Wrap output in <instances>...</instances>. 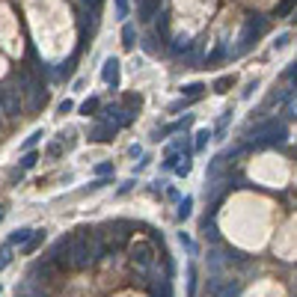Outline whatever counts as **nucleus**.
<instances>
[{"mask_svg": "<svg viewBox=\"0 0 297 297\" xmlns=\"http://www.w3.org/2000/svg\"><path fill=\"white\" fill-rule=\"evenodd\" d=\"M267 30V18L264 15H250L247 21H244V27H241V36H238V48L232 51L235 57H241V54H247L253 45H256V39Z\"/></svg>", "mask_w": 297, "mask_h": 297, "instance_id": "obj_1", "label": "nucleus"}, {"mask_svg": "<svg viewBox=\"0 0 297 297\" xmlns=\"http://www.w3.org/2000/svg\"><path fill=\"white\" fill-rule=\"evenodd\" d=\"M285 140V125L279 119H267L262 125H256L250 131V143L253 146H267V143H282Z\"/></svg>", "mask_w": 297, "mask_h": 297, "instance_id": "obj_2", "label": "nucleus"}, {"mask_svg": "<svg viewBox=\"0 0 297 297\" xmlns=\"http://www.w3.org/2000/svg\"><path fill=\"white\" fill-rule=\"evenodd\" d=\"M119 66H122V63H119L116 57H107V60H104V68H101V80H104L107 86H113V89L119 86Z\"/></svg>", "mask_w": 297, "mask_h": 297, "instance_id": "obj_3", "label": "nucleus"}, {"mask_svg": "<svg viewBox=\"0 0 297 297\" xmlns=\"http://www.w3.org/2000/svg\"><path fill=\"white\" fill-rule=\"evenodd\" d=\"M152 262H155L152 247H149V244H137V247H134V264L140 267V273H146V270L152 267Z\"/></svg>", "mask_w": 297, "mask_h": 297, "instance_id": "obj_4", "label": "nucleus"}, {"mask_svg": "<svg viewBox=\"0 0 297 297\" xmlns=\"http://www.w3.org/2000/svg\"><path fill=\"white\" fill-rule=\"evenodd\" d=\"M0 107H3L6 113H15V110H18V95H15L12 86H0Z\"/></svg>", "mask_w": 297, "mask_h": 297, "instance_id": "obj_5", "label": "nucleus"}, {"mask_svg": "<svg viewBox=\"0 0 297 297\" xmlns=\"http://www.w3.org/2000/svg\"><path fill=\"white\" fill-rule=\"evenodd\" d=\"M161 9V0H140V6H137V15L143 18V21H149V18H155V12Z\"/></svg>", "mask_w": 297, "mask_h": 297, "instance_id": "obj_6", "label": "nucleus"}, {"mask_svg": "<svg viewBox=\"0 0 297 297\" xmlns=\"http://www.w3.org/2000/svg\"><path fill=\"white\" fill-rule=\"evenodd\" d=\"M187 51H193V42L184 39V36H178V39L169 45V54H187Z\"/></svg>", "mask_w": 297, "mask_h": 297, "instance_id": "obj_7", "label": "nucleus"}, {"mask_svg": "<svg viewBox=\"0 0 297 297\" xmlns=\"http://www.w3.org/2000/svg\"><path fill=\"white\" fill-rule=\"evenodd\" d=\"M122 45H125L128 51L137 45V27H134V24H122Z\"/></svg>", "mask_w": 297, "mask_h": 297, "instance_id": "obj_8", "label": "nucleus"}, {"mask_svg": "<svg viewBox=\"0 0 297 297\" xmlns=\"http://www.w3.org/2000/svg\"><path fill=\"white\" fill-rule=\"evenodd\" d=\"M202 89H205V83H187V86H181V95H187V101H190V98H199Z\"/></svg>", "mask_w": 297, "mask_h": 297, "instance_id": "obj_9", "label": "nucleus"}, {"mask_svg": "<svg viewBox=\"0 0 297 297\" xmlns=\"http://www.w3.org/2000/svg\"><path fill=\"white\" fill-rule=\"evenodd\" d=\"M232 83H235V77H232V74H223V77H217V80H214V92H229Z\"/></svg>", "mask_w": 297, "mask_h": 297, "instance_id": "obj_10", "label": "nucleus"}, {"mask_svg": "<svg viewBox=\"0 0 297 297\" xmlns=\"http://www.w3.org/2000/svg\"><path fill=\"white\" fill-rule=\"evenodd\" d=\"M30 238H33V229H18L12 235V244H27Z\"/></svg>", "mask_w": 297, "mask_h": 297, "instance_id": "obj_11", "label": "nucleus"}, {"mask_svg": "<svg viewBox=\"0 0 297 297\" xmlns=\"http://www.w3.org/2000/svg\"><path fill=\"white\" fill-rule=\"evenodd\" d=\"M98 107H101L98 98H89V101H83V104H80V113H83V116H89V113H95Z\"/></svg>", "mask_w": 297, "mask_h": 297, "instance_id": "obj_12", "label": "nucleus"}, {"mask_svg": "<svg viewBox=\"0 0 297 297\" xmlns=\"http://www.w3.org/2000/svg\"><path fill=\"white\" fill-rule=\"evenodd\" d=\"M166 30H169V12H161V15H158V33H164L166 36Z\"/></svg>", "mask_w": 297, "mask_h": 297, "instance_id": "obj_13", "label": "nucleus"}, {"mask_svg": "<svg viewBox=\"0 0 297 297\" xmlns=\"http://www.w3.org/2000/svg\"><path fill=\"white\" fill-rule=\"evenodd\" d=\"M190 208H193V199L187 196L184 202H181V208H178V217H181V220H184V217H190Z\"/></svg>", "mask_w": 297, "mask_h": 297, "instance_id": "obj_14", "label": "nucleus"}, {"mask_svg": "<svg viewBox=\"0 0 297 297\" xmlns=\"http://www.w3.org/2000/svg\"><path fill=\"white\" fill-rule=\"evenodd\" d=\"M291 42V33H282V36H276V42H273V51H282L285 45Z\"/></svg>", "mask_w": 297, "mask_h": 297, "instance_id": "obj_15", "label": "nucleus"}, {"mask_svg": "<svg viewBox=\"0 0 297 297\" xmlns=\"http://www.w3.org/2000/svg\"><path fill=\"white\" fill-rule=\"evenodd\" d=\"M116 18H128V0H116Z\"/></svg>", "mask_w": 297, "mask_h": 297, "instance_id": "obj_16", "label": "nucleus"}, {"mask_svg": "<svg viewBox=\"0 0 297 297\" xmlns=\"http://www.w3.org/2000/svg\"><path fill=\"white\" fill-rule=\"evenodd\" d=\"M208 137H211V131H208V128H202V131H196V152L202 149V146H205V140H208Z\"/></svg>", "mask_w": 297, "mask_h": 297, "instance_id": "obj_17", "label": "nucleus"}, {"mask_svg": "<svg viewBox=\"0 0 297 297\" xmlns=\"http://www.w3.org/2000/svg\"><path fill=\"white\" fill-rule=\"evenodd\" d=\"M42 137H45V134H42V131H36L33 137H30V140H27V143H24V146H27V149H30V146H36V143H39V140H42Z\"/></svg>", "mask_w": 297, "mask_h": 297, "instance_id": "obj_18", "label": "nucleus"}, {"mask_svg": "<svg viewBox=\"0 0 297 297\" xmlns=\"http://www.w3.org/2000/svg\"><path fill=\"white\" fill-rule=\"evenodd\" d=\"M71 107H74V104H71V101H63V104H60V113H68V110H71Z\"/></svg>", "mask_w": 297, "mask_h": 297, "instance_id": "obj_19", "label": "nucleus"}, {"mask_svg": "<svg viewBox=\"0 0 297 297\" xmlns=\"http://www.w3.org/2000/svg\"><path fill=\"white\" fill-rule=\"evenodd\" d=\"M21 164H24V166H33V164H36V155H27V158H24Z\"/></svg>", "mask_w": 297, "mask_h": 297, "instance_id": "obj_20", "label": "nucleus"}, {"mask_svg": "<svg viewBox=\"0 0 297 297\" xmlns=\"http://www.w3.org/2000/svg\"><path fill=\"white\" fill-rule=\"evenodd\" d=\"M95 172H98V175H107V172H110V164H101L98 169H95Z\"/></svg>", "mask_w": 297, "mask_h": 297, "instance_id": "obj_21", "label": "nucleus"}, {"mask_svg": "<svg viewBox=\"0 0 297 297\" xmlns=\"http://www.w3.org/2000/svg\"><path fill=\"white\" fill-rule=\"evenodd\" d=\"M80 3H83V6H86V9H89V6H92V9H95V6H98V0H80Z\"/></svg>", "mask_w": 297, "mask_h": 297, "instance_id": "obj_22", "label": "nucleus"}, {"mask_svg": "<svg viewBox=\"0 0 297 297\" xmlns=\"http://www.w3.org/2000/svg\"><path fill=\"white\" fill-rule=\"evenodd\" d=\"M0 217H3V208H0Z\"/></svg>", "mask_w": 297, "mask_h": 297, "instance_id": "obj_23", "label": "nucleus"}, {"mask_svg": "<svg viewBox=\"0 0 297 297\" xmlns=\"http://www.w3.org/2000/svg\"><path fill=\"white\" fill-rule=\"evenodd\" d=\"M0 267H3V264H0Z\"/></svg>", "mask_w": 297, "mask_h": 297, "instance_id": "obj_24", "label": "nucleus"}]
</instances>
